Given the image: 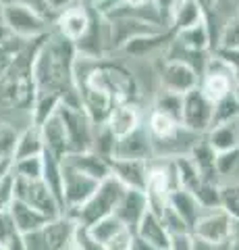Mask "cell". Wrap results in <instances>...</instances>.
Segmentation results:
<instances>
[{"label":"cell","mask_w":239,"mask_h":250,"mask_svg":"<svg viewBox=\"0 0 239 250\" xmlns=\"http://www.w3.org/2000/svg\"><path fill=\"white\" fill-rule=\"evenodd\" d=\"M125 190H127V186L114 173H110L109 177H104L102 182H100L96 192L92 194L81 207L67 210V215H71L75 221L81 225H92V223H96L98 219L112 215L114 210H117Z\"/></svg>","instance_id":"obj_1"},{"label":"cell","mask_w":239,"mask_h":250,"mask_svg":"<svg viewBox=\"0 0 239 250\" xmlns=\"http://www.w3.org/2000/svg\"><path fill=\"white\" fill-rule=\"evenodd\" d=\"M77 221L71 215L50 219L44 228L32 233H23L27 250H71L75 242Z\"/></svg>","instance_id":"obj_2"},{"label":"cell","mask_w":239,"mask_h":250,"mask_svg":"<svg viewBox=\"0 0 239 250\" xmlns=\"http://www.w3.org/2000/svg\"><path fill=\"white\" fill-rule=\"evenodd\" d=\"M50 19L42 11L34 9L25 2H9L4 6V25L19 40H37L48 34Z\"/></svg>","instance_id":"obj_3"},{"label":"cell","mask_w":239,"mask_h":250,"mask_svg":"<svg viewBox=\"0 0 239 250\" xmlns=\"http://www.w3.org/2000/svg\"><path fill=\"white\" fill-rule=\"evenodd\" d=\"M181 123L196 134L206 136L214 125V103L202 92V88H194L183 94V113Z\"/></svg>","instance_id":"obj_4"},{"label":"cell","mask_w":239,"mask_h":250,"mask_svg":"<svg viewBox=\"0 0 239 250\" xmlns=\"http://www.w3.org/2000/svg\"><path fill=\"white\" fill-rule=\"evenodd\" d=\"M15 198L36 207L37 210H42V213L48 215L50 219L65 215L63 205L58 202V198L52 194L48 184H46L42 177H37V179L17 177V192H15Z\"/></svg>","instance_id":"obj_5"},{"label":"cell","mask_w":239,"mask_h":250,"mask_svg":"<svg viewBox=\"0 0 239 250\" xmlns=\"http://www.w3.org/2000/svg\"><path fill=\"white\" fill-rule=\"evenodd\" d=\"M231 229H233V217L222 207L217 208H204L202 215L198 217V221L194 223V236L198 240L206 242V244L222 246L227 244L231 238Z\"/></svg>","instance_id":"obj_6"},{"label":"cell","mask_w":239,"mask_h":250,"mask_svg":"<svg viewBox=\"0 0 239 250\" xmlns=\"http://www.w3.org/2000/svg\"><path fill=\"white\" fill-rule=\"evenodd\" d=\"M100 182L83 171L75 169L73 165L63 161V200H65V213L81 207L92 194L96 192Z\"/></svg>","instance_id":"obj_7"},{"label":"cell","mask_w":239,"mask_h":250,"mask_svg":"<svg viewBox=\"0 0 239 250\" xmlns=\"http://www.w3.org/2000/svg\"><path fill=\"white\" fill-rule=\"evenodd\" d=\"M160 90L175 92V94H187L202 82V75L196 67L179 59H166L163 69H160Z\"/></svg>","instance_id":"obj_8"},{"label":"cell","mask_w":239,"mask_h":250,"mask_svg":"<svg viewBox=\"0 0 239 250\" xmlns=\"http://www.w3.org/2000/svg\"><path fill=\"white\" fill-rule=\"evenodd\" d=\"M40 131H42V140H44V150L50 152L52 156L63 161L67 154L73 152V146H71V138H69V131H67V125L65 119L60 117V113L56 111L52 117H48L42 125H40Z\"/></svg>","instance_id":"obj_9"},{"label":"cell","mask_w":239,"mask_h":250,"mask_svg":"<svg viewBox=\"0 0 239 250\" xmlns=\"http://www.w3.org/2000/svg\"><path fill=\"white\" fill-rule=\"evenodd\" d=\"M154 156V144L152 136L148 131V125H140L129 136L119 138L114 146V154L110 159H146L150 161Z\"/></svg>","instance_id":"obj_10"},{"label":"cell","mask_w":239,"mask_h":250,"mask_svg":"<svg viewBox=\"0 0 239 250\" xmlns=\"http://www.w3.org/2000/svg\"><path fill=\"white\" fill-rule=\"evenodd\" d=\"M92 17H94V13H92L86 4L79 2V4L71 6V9L63 11L56 17V31L75 44L86 36V31L92 25Z\"/></svg>","instance_id":"obj_11"},{"label":"cell","mask_w":239,"mask_h":250,"mask_svg":"<svg viewBox=\"0 0 239 250\" xmlns=\"http://www.w3.org/2000/svg\"><path fill=\"white\" fill-rule=\"evenodd\" d=\"M150 210V202H148V194L146 190H135V188H127L123 198L119 202L114 215H119V219L127 225L129 229H137V225L144 219V215Z\"/></svg>","instance_id":"obj_12"},{"label":"cell","mask_w":239,"mask_h":250,"mask_svg":"<svg viewBox=\"0 0 239 250\" xmlns=\"http://www.w3.org/2000/svg\"><path fill=\"white\" fill-rule=\"evenodd\" d=\"M112 173L127 188L146 190L150 179V161L146 159H110Z\"/></svg>","instance_id":"obj_13"},{"label":"cell","mask_w":239,"mask_h":250,"mask_svg":"<svg viewBox=\"0 0 239 250\" xmlns=\"http://www.w3.org/2000/svg\"><path fill=\"white\" fill-rule=\"evenodd\" d=\"M63 161L69 163V165H73L75 169L83 171V173L96 177L98 182H102L104 177H109L112 173L110 159H109V156H104V154H100V152H96V150L71 152V154H67Z\"/></svg>","instance_id":"obj_14"},{"label":"cell","mask_w":239,"mask_h":250,"mask_svg":"<svg viewBox=\"0 0 239 250\" xmlns=\"http://www.w3.org/2000/svg\"><path fill=\"white\" fill-rule=\"evenodd\" d=\"M106 125H109L110 131L117 138H125L142 125V117H140V111H137V106L133 103H123V104H117L112 108Z\"/></svg>","instance_id":"obj_15"},{"label":"cell","mask_w":239,"mask_h":250,"mask_svg":"<svg viewBox=\"0 0 239 250\" xmlns=\"http://www.w3.org/2000/svg\"><path fill=\"white\" fill-rule=\"evenodd\" d=\"M9 210H11L15 225H17V229L21 233H32L36 229L44 228V225L50 221L48 215H44L42 210H37L36 207L27 205V202H23L19 198H15V202L9 207Z\"/></svg>","instance_id":"obj_16"},{"label":"cell","mask_w":239,"mask_h":250,"mask_svg":"<svg viewBox=\"0 0 239 250\" xmlns=\"http://www.w3.org/2000/svg\"><path fill=\"white\" fill-rule=\"evenodd\" d=\"M135 233L140 238H144L146 242H150L152 246H156L158 250H168V238H171V233H168L163 219L156 213H152V210H148V213L144 215Z\"/></svg>","instance_id":"obj_17"},{"label":"cell","mask_w":239,"mask_h":250,"mask_svg":"<svg viewBox=\"0 0 239 250\" xmlns=\"http://www.w3.org/2000/svg\"><path fill=\"white\" fill-rule=\"evenodd\" d=\"M206 138H208V142L217 148V152L239 148V117L212 125V129L206 134Z\"/></svg>","instance_id":"obj_18"},{"label":"cell","mask_w":239,"mask_h":250,"mask_svg":"<svg viewBox=\"0 0 239 250\" xmlns=\"http://www.w3.org/2000/svg\"><path fill=\"white\" fill-rule=\"evenodd\" d=\"M168 205L185 219V223H187L189 228H194V223L198 221V217L202 215V210H204V207L200 205L196 194L191 190H185V188H177V190L171 192Z\"/></svg>","instance_id":"obj_19"},{"label":"cell","mask_w":239,"mask_h":250,"mask_svg":"<svg viewBox=\"0 0 239 250\" xmlns=\"http://www.w3.org/2000/svg\"><path fill=\"white\" fill-rule=\"evenodd\" d=\"M204 21V11L202 4L198 0H179L175 6V11L171 15V21H168V27H171L173 34L181 29H187L196 23Z\"/></svg>","instance_id":"obj_20"},{"label":"cell","mask_w":239,"mask_h":250,"mask_svg":"<svg viewBox=\"0 0 239 250\" xmlns=\"http://www.w3.org/2000/svg\"><path fill=\"white\" fill-rule=\"evenodd\" d=\"M44 154V140H42V131L40 125H25L19 134H17V142H15V152L13 159H25V156H37Z\"/></svg>","instance_id":"obj_21"},{"label":"cell","mask_w":239,"mask_h":250,"mask_svg":"<svg viewBox=\"0 0 239 250\" xmlns=\"http://www.w3.org/2000/svg\"><path fill=\"white\" fill-rule=\"evenodd\" d=\"M175 42L181 44L183 48L206 52L212 46V36H210V29H208L206 21H200V23H196V25H191L187 29L177 31V34H175Z\"/></svg>","instance_id":"obj_22"},{"label":"cell","mask_w":239,"mask_h":250,"mask_svg":"<svg viewBox=\"0 0 239 250\" xmlns=\"http://www.w3.org/2000/svg\"><path fill=\"white\" fill-rule=\"evenodd\" d=\"M181 125L183 123L179 119H175V117L154 108V111L150 113V121H148V131L152 136V142H165V140H171L173 136L179 134Z\"/></svg>","instance_id":"obj_23"},{"label":"cell","mask_w":239,"mask_h":250,"mask_svg":"<svg viewBox=\"0 0 239 250\" xmlns=\"http://www.w3.org/2000/svg\"><path fill=\"white\" fill-rule=\"evenodd\" d=\"M127 225L121 221L119 219V215H106V217H102V219H98L96 223H92V225H88V229H90V233L94 236V240H98L102 246H106L109 242L114 238V236H119V233L125 229Z\"/></svg>","instance_id":"obj_24"},{"label":"cell","mask_w":239,"mask_h":250,"mask_svg":"<svg viewBox=\"0 0 239 250\" xmlns=\"http://www.w3.org/2000/svg\"><path fill=\"white\" fill-rule=\"evenodd\" d=\"M154 108L156 111H163L166 115L175 117V119L181 121V113H183V94H175V92H166L160 90L156 100H154Z\"/></svg>","instance_id":"obj_25"},{"label":"cell","mask_w":239,"mask_h":250,"mask_svg":"<svg viewBox=\"0 0 239 250\" xmlns=\"http://www.w3.org/2000/svg\"><path fill=\"white\" fill-rule=\"evenodd\" d=\"M13 169L17 177H29L37 179L44 175V154L37 156H25V159H13Z\"/></svg>","instance_id":"obj_26"},{"label":"cell","mask_w":239,"mask_h":250,"mask_svg":"<svg viewBox=\"0 0 239 250\" xmlns=\"http://www.w3.org/2000/svg\"><path fill=\"white\" fill-rule=\"evenodd\" d=\"M219 48H239V13H235L231 17L225 27L221 31V38H219Z\"/></svg>","instance_id":"obj_27"},{"label":"cell","mask_w":239,"mask_h":250,"mask_svg":"<svg viewBox=\"0 0 239 250\" xmlns=\"http://www.w3.org/2000/svg\"><path fill=\"white\" fill-rule=\"evenodd\" d=\"M15 192H17V173H15V169H11L0 182V208H9L13 205Z\"/></svg>","instance_id":"obj_28"},{"label":"cell","mask_w":239,"mask_h":250,"mask_svg":"<svg viewBox=\"0 0 239 250\" xmlns=\"http://www.w3.org/2000/svg\"><path fill=\"white\" fill-rule=\"evenodd\" d=\"M17 233H21V231L17 229V225H15L11 210L0 208V246H6Z\"/></svg>","instance_id":"obj_29"},{"label":"cell","mask_w":239,"mask_h":250,"mask_svg":"<svg viewBox=\"0 0 239 250\" xmlns=\"http://www.w3.org/2000/svg\"><path fill=\"white\" fill-rule=\"evenodd\" d=\"M73 246L77 250H106L98 240H94V236H92L90 229H88V225H81V223H77Z\"/></svg>","instance_id":"obj_30"},{"label":"cell","mask_w":239,"mask_h":250,"mask_svg":"<svg viewBox=\"0 0 239 250\" xmlns=\"http://www.w3.org/2000/svg\"><path fill=\"white\" fill-rule=\"evenodd\" d=\"M168 250H196L194 231H175L168 238Z\"/></svg>","instance_id":"obj_31"},{"label":"cell","mask_w":239,"mask_h":250,"mask_svg":"<svg viewBox=\"0 0 239 250\" xmlns=\"http://www.w3.org/2000/svg\"><path fill=\"white\" fill-rule=\"evenodd\" d=\"M222 208L233 217V221H239V192L233 186H222Z\"/></svg>","instance_id":"obj_32"},{"label":"cell","mask_w":239,"mask_h":250,"mask_svg":"<svg viewBox=\"0 0 239 250\" xmlns=\"http://www.w3.org/2000/svg\"><path fill=\"white\" fill-rule=\"evenodd\" d=\"M81 0H46V15L48 17H58L63 11L79 4Z\"/></svg>","instance_id":"obj_33"},{"label":"cell","mask_w":239,"mask_h":250,"mask_svg":"<svg viewBox=\"0 0 239 250\" xmlns=\"http://www.w3.org/2000/svg\"><path fill=\"white\" fill-rule=\"evenodd\" d=\"M221 59H225L231 67L235 69V73H239V48H219L214 50Z\"/></svg>","instance_id":"obj_34"},{"label":"cell","mask_w":239,"mask_h":250,"mask_svg":"<svg viewBox=\"0 0 239 250\" xmlns=\"http://www.w3.org/2000/svg\"><path fill=\"white\" fill-rule=\"evenodd\" d=\"M154 4H156V9L160 11V15L165 17V21L168 23L171 21V15H173V11H175V6H177V2L179 0H152Z\"/></svg>","instance_id":"obj_35"},{"label":"cell","mask_w":239,"mask_h":250,"mask_svg":"<svg viewBox=\"0 0 239 250\" xmlns=\"http://www.w3.org/2000/svg\"><path fill=\"white\" fill-rule=\"evenodd\" d=\"M11 169H13V156H0V182L6 177Z\"/></svg>","instance_id":"obj_36"},{"label":"cell","mask_w":239,"mask_h":250,"mask_svg":"<svg viewBox=\"0 0 239 250\" xmlns=\"http://www.w3.org/2000/svg\"><path fill=\"white\" fill-rule=\"evenodd\" d=\"M131 250H158L156 246H152L150 242H146L144 238H140L135 233V238H133V244H131Z\"/></svg>","instance_id":"obj_37"},{"label":"cell","mask_w":239,"mask_h":250,"mask_svg":"<svg viewBox=\"0 0 239 250\" xmlns=\"http://www.w3.org/2000/svg\"><path fill=\"white\" fill-rule=\"evenodd\" d=\"M13 38H15V36H13L11 31H9V27H6L4 23H0V46L6 44V42H11Z\"/></svg>","instance_id":"obj_38"},{"label":"cell","mask_w":239,"mask_h":250,"mask_svg":"<svg viewBox=\"0 0 239 250\" xmlns=\"http://www.w3.org/2000/svg\"><path fill=\"white\" fill-rule=\"evenodd\" d=\"M19 2H25V4L34 6V9L42 11V13L46 15V0H19ZM46 17H48V15H46ZM48 19H50V17H48Z\"/></svg>","instance_id":"obj_39"},{"label":"cell","mask_w":239,"mask_h":250,"mask_svg":"<svg viewBox=\"0 0 239 250\" xmlns=\"http://www.w3.org/2000/svg\"><path fill=\"white\" fill-rule=\"evenodd\" d=\"M127 4H131V6H144V4H148V2H152V0H125Z\"/></svg>","instance_id":"obj_40"},{"label":"cell","mask_w":239,"mask_h":250,"mask_svg":"<svg viewBox=\"0 0 239 250\" xmlns=\"http://www.w3.org/2000/svg\"><path fill=\"white\" fill-rule=\"evenodd\" d=\"M235 96H237V100H239V73H235Z\"/></svg>","instance_id":"obj_41"},{"label":"cell","mask_w":239,"mask_h":250,"mask_svg":"<svg viewBox=\"0 0 239 250\" xmlns=\"http://www.w3.org/2000/svg\"><path fill=\"white\" fill-rule=\"evenodd\" d=\"M4 2H2V0H0V23H4Z\"/></svg>","instance_id":"obj_42"},{"label":"cell","mask_w":239,"mask_h":250,"mask_svg":"<svg viewBox=\"0 0 239 250\" xmlns=\"http://www.w3.org/2000/svg\"><path fill=\"white\" fill-rule=\"evenodd\" d=\"M2 2H4V4H9V2H15V0H2Z\"/></svg>","instance_id":"obj_43"},{"label":"cell","mask_w":239,"mask_h":250,"mask_svg":"<svg viewBox=\"0 0 239 250\" xmlns=\"http://www.w3.org/2000/svg\"><path fill=\"white\" fill-rule=\"evenodd\" d=\"M233 188H235V190H237V192H239V184H237V186H233Z\"/></svg>","instance_id":"obj_44"},{"label":"cell","mask_w":239,"mask_h":250,"mask_svg":"<svg viewBox=\"0 0 239 250\" xmlns=\"http://www.w3.org/2000/svg\"><path fill=\"white\" fill-rule=\"evenodd\" d=\"M0 250H4V248H2V246H0Z\"/></svg>","instance_id":"obj_45"}]
</instances>
